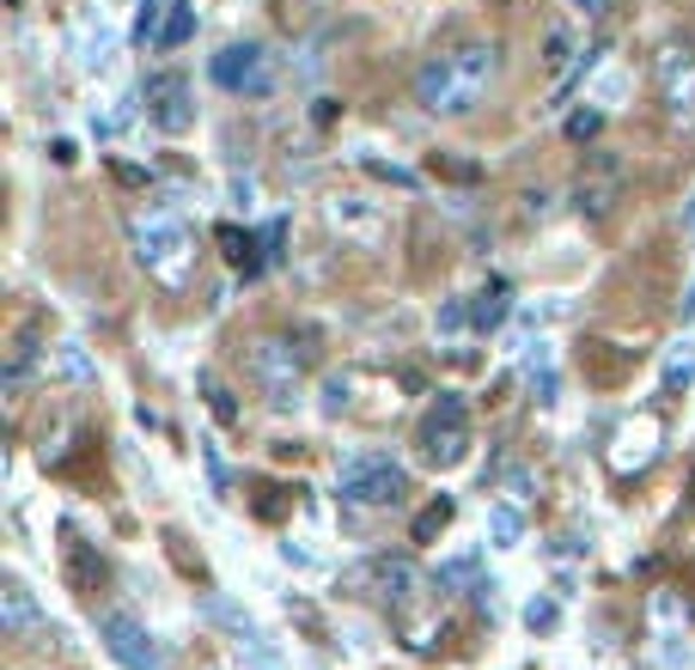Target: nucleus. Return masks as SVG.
<instances>
[{
    "mask_svg": "<svg viewBox=\"0 0 695 670\" xmlns=\"http://www.w3.org/2000/svg\"><path fill=\"white\" fill-rule=\"evenodd\" d=\"M695 378V347H672V359H665V391H684V384Z\"/></svg>",
    "mask_w": 695,
    "mask_h": 670,
    "instance_id": "nucleus-20",
    "label": "nucleus"
},
{
    "mask_svg": "<svg viewBox=\"0 0 695 670\" xmlns=\"http://www.w3.org/2000/svg\"><path fill=\"white\" fill-rule=\"evenodd\" d=\"M659 440H665L659 415H635V421H623V427L610 433V451H604V457H610L616 475H635V470H647V463H653Z\"/></svg>",
    "mask_w": 695,
    "mask_h": 670,
    "instance_id": "nucleus-10",
    "label": "nucleus"
},
{
    "mask_svg": "<svg viewBox=\"0 0 695 670\" xmlns=\"http://www.w3.org/2000/svg\"><path fill=\"white\" fill-rule=\"evenodd\" d=\"M354 585H379L384 603H409L421 591V573H415V561H403V555H379L372 566L354 573Z\"/></svg>",
    "mask_w": 695,
    "mask_h": 670,
    "instance_id": "nucleus-11",
    "label": "nucleus"
},
{
    "mask_svg": "<svg viewBox=\"0 0 695 670\" xmlns=\"http://www.w3.org/2000/svg\"><path fill=\"white\" fill-rule=\"evenodd\" d=\"M568 56H574V37L568 31H549V73H561V68H568Z\"/></svg>",
    "mask_w": 695,
    "mask_h": 670,
    "instance_id": "nucleus-26",
    "label": "nucleus"
},
{
    "mask_svg": "<svg viewBox=\"0 0 695 670\" xmlns=\"http://www.w3.org/2000/svg\"><path fill=\"white\" fill-rule=\"evenodd\" d=\"M74 49H80V68H105L110 49H116V31L105 19H80V31H74Z\"/></svg>",
    "mask_w": 695,
    "mask_h": 670,
    "instance_id": "nucleus-14",
    "label": "nucleus"
},
{
    "mask_svg": "<svg viewBox=\"0 0 695 670\" xmlns=\"http://www.w3.org/2000/svg\"><path fill=\"white\" fill-rule=\"evenodd\" d=\"M232 201H238L244 214L256 208V184H251V177H232Z\"/></svg>",
    "mask_w": 695,
    "mask_h": 670,
    "instance_id": "nucleus-29",
    "label": "nucleus"
},
{
    "mask_svg": "<svg viewBox=\"0 0 695 670\" xmlns=\"http://www.w3.org/2000/svg\"><path fill=\"white\" fill-rule=\"evenodd\" d=\"M140 105H147V116L165 135H189V128H196V92H189V80L172 73V68H153L147 80H140Z\"/></svg>",
    "mask_w": 695,
    "mask_h": 670,
    "instance_id": "nucleus-6",
    "label": "nucleus"
},
{
    "mask_svg": "<svg viewBox=\"0 0 695 670\" xmlns=\"http://www.w3.org/2000/svg\"><path fill=\"white\" fill-rule=\"evenodd\" d=\"M342 403H348V378H330L324 384V415H342Z\"/></svg>",
    "mask_w": 695,
    "mask_h": 670,
    "instance_id": "nucleus-28",
    "label": "nucleus"
},
{
    "mask_svg": "<svg viewBox=\"0 0 695 670\" xmlns=\"http://www.w3.org/2000/svg\"><path fill=\"white\" fill-rule=\"evenodd\" d=\"M610 201H616V177H598V184H579V201H574V208L598 220V214H610Z\"/></svg>",
    "mask_w": 695,
    "mask_h": 670,
    "instance_id": "nucleus-19",
    "label": "nucleus"
},
{
    "mask_svg": "<svg viewBox=\"0 0 695 670\" xmlns=\"http://www.w3.org/2000/svg\"><path fill=\"white\" fill-rule=\"evenodd\" d=\"M446 524H452V500H433V506L415 519V543H428L433 531H446Z\"/></svg>",
    "mask_w": 695,
    "mask_h": 670,
    "instance_id": "nucleus-22",
    "label": "nucleus"
},
{
    "mask_svg": "<svg viewBox=\"0 0 695 670\" xmlns=\"http://www.w3.org/2000/svg\"><path fill=\"white\" fill-rule=\"evenodd\" d=\"M470 579H476V555H458L440 566V585H470Z\"/></svg>",
    "mask_w": 695,
    "mask_h": 670,
    "instance_id": "nucleus-25",
    "label": "nucleus"
},
{
    "mask_svg": "<svg viewBox=\"0 0 695 670\" xmlns=\"http://www.w3.org/2000/svg\"><path fill=\"white\" fill-rule=\"evenodd\" d=\"M208 73L232 98H268L275 92V56H268L263 43H226L221 56L208 61Z\"/></svg>",
    "mask_w": 695,
    "mask_h": 670,
    "instance_id": "nucleus-4",
    "label": "nucleus"
},
{
    "mask_svg": "<svg viewBox=\"0 0 695 670\" xmlns=\"http://www.w3.org/2000/svg\"><path fill=\"white\" fill-rule=\"evenodd\" d=\"M135 256L159 287L177 293L189 280V268H196V238H189V226L177 220L172 208H153V214L135 220Z\"/></svg>",
    "mask_w": 695,
    "mask_h": 670,
    "instance_id": "nucleus-1",
    "label": "nucleus"
},
{
    "mask_svg": "<svg viewBox=\"0 0 695 670\" xmlns=\"http://www.w3.org/2000/svg\"><path fill=\"white\" fill-rule=\"evenodd\" d=\"M189 37H196V7H189V0H165L159 43H153V49H184Z\"/></svg>",
    "mask_w": 695,
    "mask_h": 670,
    "instance_id": "nucleus-15",
    "label": "nucleus"
},
{
    "mask_svg": "<svg viewBox=\"0 0 695 670\" xmlns=\"http://www.w3.org/2000/svg\"><path fill=\"white\" fill-rule=\"evenodd\" d=\"M653 73H659V105L672 122H695V56L689 49H659V61H653Z\"/></svg>",
    "mask_w": 695,
    "mask_h": 670,
    "instance_id": "nucleus-9",
    "label": "nucleus"
},
{
    "mask_svg": "<svg viewBox=\"0 0 695 670\" xmlns=\"http://www.w3.org/2000/svg\"><path fill=\"white\" fill-rule=\"evenodd\" d=\"M98 640H105V652L123 670H165V652H159V640H153V628H140L135 615H123V610L98 615Z\"/></svg>",
    "mask_w": 695,
    "mask_h": 670,
    "instance_id": "nucleus-8",
    "label": "nucleus"
},
{
    "mask_svg": "<svg viewBox=\"0 0 695 670\" xmlns=\"http://www.w3.org/2000/svg\"><path fill=\"white\" fill-rule=\"evenodd\" d=\"M507 494H512V500H531V475L512 470V475H507Z\"/></svg>",
    "mask_w": 695,
    "mask_h": 670,
    "instance_id": "nucleus-30",
    "label": "nucleus"
},
{
    "mask_svg": "<svg viewBox=\"0 0 695 670\" xmlns=\"http://www.w3.org/2000/svg\"><path fill=\"white\" fill-rule=\"evenodd\" d=\"M574 12H586V19H604V12H610V0H568Z\"/></svg>",
    "mask_w": 695,
    "mask_h": 670,
    "instance_id": "nucleus-32",
    "label": "nucleus"
},
{
    "mask_svg": "<svg viewBox=\"0 0 695 670\" xmlns=\"http://www.w3.org/2000/svg\"><path fill=\"white\" fill-rule=\"evenodd\" d=\"M598 98H604V110H610V105H616V98H623V73H610V80H604V86H598Z\"/></svg>",
    "mask_w": 695,
    "mask_h": 670,
    "instance_id": "nucleus-31",
    "label": "nucleus"
},
{
    "mask_svg": "<svg viewBox=\"0 0 695 670\" xmlns=\"http://www.w3.org/2000/svg\"><path fill=\"white\" fill-rule=\"evenodd\" d=\"M415 105L428 110V116H463V110H476V92H470V80L458 73L452 49H446V56H428L415 68Z\"/></svg>",
    "mask_w": 695,
    "mask_h": 670,
    "instance_id": "nucleus-5",
    "label": "nucleus"
},
{
    "mask_svg": "<svg viewBox=\"0 0 695 670\" xmlns=\"http://www.w3.org/2000/svg\"><path fill=\"white\" fill-rule=\"evenodd\" d=\"M202 391H208V403H214V415H221V421H238V408H232V396L221 391V384H214V378H202Z\"/></svg>",
    "mask_w": 695,
    "mask_h": 670,
    "instance_id": "nucleus-27",
    "label": "nucleus"
},
{
    "mask_svg": "<svg viewBox=\"0 0 695 670\" xmlns=\"http://www.w3.org/2000/svg\"><path fill=\"white\" fill-rule=\"evenodd\" d=\"M324 214H330V226H336V231H360V238H379V231H384V214L372 208V201H354V196H336Z\"/></svg>",
    "mask_w": 695,
    "mask_h": 670,
    "instance_id": "nucleus-12",
    "label": "nucleus"
},
{
    "mask_svg": "<svg viewBox=\"0 0 695 670\" xmlns=\"http://www.w3.org/2000/svg\"><path fill=\"white\" fill-rule=\"evenodd\" d=\"M556 598H531L525 603V628H531V634H549V628H556Z\"/></svg>",
    "mask_w": 695,
    "mask_h": 670,
    "instance_id": "nucleus-23",
    "label": "nucleus"
},
{
    "mask_svg": "<svg viewBox=\"0 0 695 670\" xmlns=\"http://www.w3.org/2000/svg\"><path fill=\"white\" fill-rule=\"evenodd\" d=\"M251 384L268 396V408L300 403V359H293V347L275 342V335H263V342L251 347Z\"/></svg>",
    "mask_w": 695,
    "mask_h": 670,
    "instance_id": "nucleus-7",
    "label": "nucleus"
},
{
    "mask_svg": "<svg viewBox=\"0 0 695 670\" xmlns=\"http://www.w3.org/2000/svg\"><path fill=\"white\" fill-rule=\"evenodd\" d=\"M56 378L98 384V366H92V354H86V342H56Z\"/></svg>",
    "mask_w": 695,
    "mask_h": 670,
    "instance_id": "nucleus-17",
    "label": "nucleus"
},
{
    "mask_svg": "<svg viewBox=\"0 0 695 670\" xmlns=\"http://www.w3.org/2000/svg\"><path fill=\"white\" fill-rule=\"evenodd\" d=\"M519 531H525L519 506H512V500H495V506H488V536H495V549H519Z\"/></svg>",
    "mask_w": 695,
    "mask_h": 670,
    "instance_id": "nucleus-18",
    "label": "nucleus"
},
{
    "mask_svg": "<svg viewBox=\"0 0 695 670\" xmlns=\"http://www.w3.org/2000/svg\"><path fill=\"white\" fill-rule=\"evenodd\" d=\"M0 628H7V634H31V628H37V598H31V585L7 579V591H0Z\"/></svg>",
    "mask_w": 695,
    "mask_h": 670,
    "instance_id": "nucleus-13",
    "label": "nucleus"
},
{
    "mask_svg": "<svg viewBox=\"0 0 695 670\" xmlns=\"http://www.w3.org/2000/svg\"><path fill=\"white\" fill-rule=\"evenodd\" d=\"M507 312H512V293H507V280H488V287L476 293V312H470V324H476V329H500V324H507Z\"/></svg>",
    "mask_w": 695,
    "mask_h": 670,
    "instance_id": "nucleus-16",
    "label": "nucleus"
},
{
    "mask_svg": "<svg viewBox=\"0 0 695 670\" xmlns=\"http://www.w3.org/2000/svg\"><path fill=\"white\" fill-rule=\"evenodd\" d=\"M415 445H421V457H428L433 470H452V463H463V451H470V408H463V396L440 391V403L428 408Z\"/></svg>",
    "mask_w": 695,
    "mask_h": 670,
    "instance_id": "nucleus-3",
    "label": "nucleus"
},
{
    "mask_svg": "<svg viewBox=\"0 0 695 670\" xmlns=\"http://www.w3.org/2000/svg\"><path fill=\"white\" fill-rule=\"evenodd\" d=\"M463 324V305L452 299V305H446V312H440V329H458Z\"/></svg>",
    "mask_w": 695,
    "mask_h": 670,
    "instance_id": "nucleus-33",
    "label": "nucleus"
},
{
    "mask_svg": "<svg viewBox=\"0 0 695 670\" xmlns=\"http://www.w3.org/2000/svg\"><path fill=\"white\" fill-rule=\"evenodd\" d=\"M336 494L348 506H391L403 500V463H391L384 451H348L336 463Z\"/></svg>",
    "mask_w": 695,
    "mask_h": 670,
    "instance_id": "nucleus-2",
    "label": "nucleus"
},
{
    "mask_svg": "<svg viewBox=\"0 0 695 670\" xmlns=\"http://www.w3.org/2000/svg\"><path fill=\"white\" fill-rule=\"evenodd\" d=\"M159 19H165V0H140V12H135V37L140 43H159Z\"/></svg>",
    "mask_w": 695,
    "mask_h": 670,
    "instance_id": "nucleus-21",
    "label": "nucleus"
},
{
    "mask_svg": "<svg viewBox=\"0 0 695 670\" xmlns=\"http://www.w3.org/2000/svg\"><path fill=\"white\" fill-rule=\"evenodd\" d=\"M604 128V110H574L568 116V140H591Z\"/></svg>",
    "mask_w": 695,
    "mask_h": 670,
    "instance_id": "nucleus-24",
    "label": "nucleus"
}]
</instances>
